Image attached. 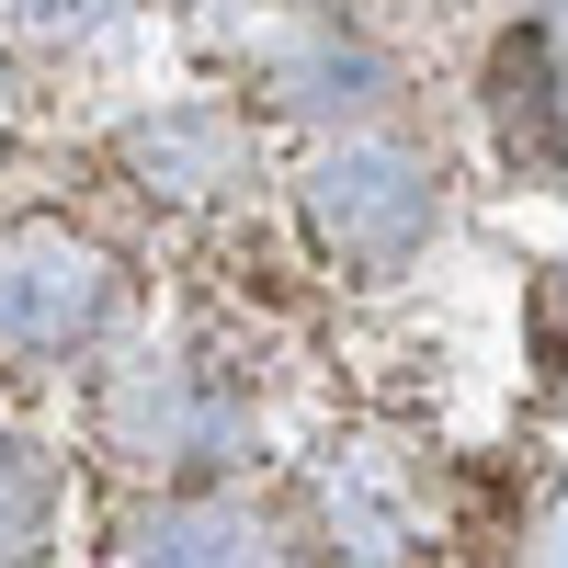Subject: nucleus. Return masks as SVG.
Returning a JSON list of instances; mask_svg holds the SVG:
<instances>
[{
    "mask_svg": "<svg viewBox=\"0 0 568 568\" xmlns=\"http://www.w3.org/2000/svg\"><path fill=\"white\" fill-rule=\"evenodd\" d=\"M307 227L342 273H398L420 240H433V171L387 136H353L307 171Z\"/></svg>",
    "mask_w": 568,
    "mask_h": 568,
    "instance_id": "3",
    "label": "nucleus"
},
{
    "mask_svg": "<svg viewBox=\"0 0 568 568\" xmlns=\"http://www.w3.org/2000/svg\"><path fill=\"white\" fill-rule=\"evenodd\" d=\"M0 125H12V91H0Z\"/></svg>",
    "mask_w": 568,
    "mask_h": 568,
    "instance_id": "10",
    "label": "nucleus"
},
{
    "mask_svg": "<svg viewBox=\"0 0 568 568\" xmlns=\"http://www.w3.org/2000/svg\"><path fill=\"white\" fill-rule=\"evenodd\" d=\"M34 535H45V466L0 444V557H34Z\"/></svg>",
    "mask_w": 568,
    "mask_h": 568,
    "instance_id": "8",
    "label": "nucleus"
},
{
    "mask_svg": "<svg viewBox=\"0 0 568 568\" xmlns=\"http://www.w3.org/2000/svg\"><path fill=\"white\" fill-rule=\"evenodd\" d=\"M125 273L103 240H80L58 216H23L0 227V364H69L114 329Z\"/></svg>",
    "mask_w": 568,
    "mask_h": 568,
    "instance_id": "1",
    "label": "nucleus"
},
{
    "mask_svg": "<svg viewBox=\"0 0 568 568\" xmlns=\"http://www.w3.org/2000/svg\"><path fill=\"white\" fill-rule=\"evenodd\" d=\"M489 91H500V136H511L535 171H557V149H568V136H557V58H546V34H535V23L500 45Z\"/></svg>",
    "mask_w": 568,
    "mask_h": 568,
    "instance_id": "6",
    "label": "nucleus"
},
{
    "mask_svg": "<svg viewBox=\"0 0 568 568\" xmlns=\"http://www.w3.org/2000/svg\"><path fill=\"white\" fill-rule=\"evenodd\" d=\"M125 171H149V194L205 205V194H227V182H251V136H240V114L182 103V114H149L125 136Z\"/></svg>",
    "mask_w": 568,
    "mask_h": 568,
    "instance_id": "5",
    "label": "nucleus"
},
{
    "mask_svg": "<svg viewBox=\"0 0 568 568\" xmlns=\"http://www.w3.org/2000/svg\"><path fill=\"white\" fill-rule=\"evenodd\" d=\"M262 91L284 114H364L387 91V58L364 34H342V23H296V34L262 45Z\"/></svg>",
    "mask_w": 568,
    "mask_h": 568,
    "instance_id": "4",
    "label": "nucleus"
},
{
    "mask_svg": "<svg viewBox=\"0 0 568 568\" xmlns=\"http://www.w3.org/2000/svg\"><path fill=\"white\" fill-rule=\"evenodd\" d=\"M125 546H136V557H251L262 524H251V511H227V500H160V511H136V524H125Z\"/></svg>",
    "mask_w": 568,
    "mask_h": 568,
    "instance_id": "7",
    "label": "nucleus"
},
{
    "mask_svg": "<svg viewBox=\"0 0 568 568\" xmlns=\"http://www.w3.org/2000/svg\"><path fill=\"white\" fill-rule=\"evenodd\" d=\"M114 12H125V0H23V23H34V34H103Z\"/></svg>",
    "mask_w": 568,
    "mask_h": 568,
    "instance_id": "9",
    "label": "nucleus"
},
{
    "mask_svg": "<svg viewBox=\"0 0 568 568\" xmlns=\"http://www.w3.org/2000/svg\"><path fill=\"white\" fill-rule=\"evenodd\" d=\"M103 444L125 466H160V478H227L251 444V398L227 387L216 364H125L103 387Z\"/></svg>",
    "mask_w": 568,
    "mask_h": 568,
    "instance_id": "2",
    "label": "nucleus"
}]
</instances>
